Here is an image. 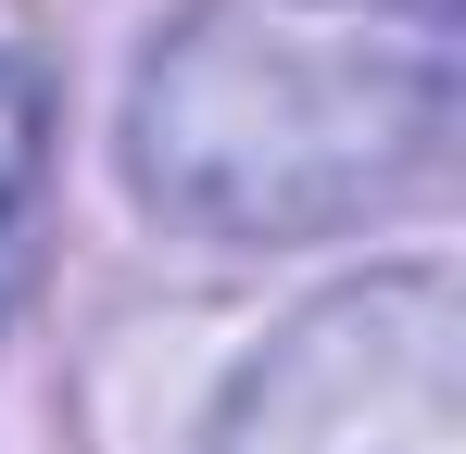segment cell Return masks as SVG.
<instances>
[{
	"label": "cell",
	"instance_id": "1",
	"mask_svg": "<svg viewBox=\"0 0 466 454\" xmlns=\"http://www.w3.org/2000/svg\"><path fill=\"white\" fill-rule=\"evenodd\" d=\"M454 139L429 0H202L139 76V190L202 240H328Z\"/></svg>",
	"mask_w": 466,
	"mask_h": 454
},
{
	"label": "cell",
	"instance_id": "2",
	"mask_svg": "<svg viewBox=\"0 0 466 454\" xmlns=\"http://www.w3.org/2000/svg\"><path fill=\"white\" fill-rule=\"evenodd\" d=\"M215 454H466V303L441 265H403L315 303L239 378Z\"/></svg>",
	"mask_w": 466,
	"mask_h": 454
},
{
	"label": "cell",
	"instance_id": "3",
	"mask_svg": "<svg viewBox=\"0 0 466 454\" xmlns=\"http://www.w3.org/2000/svg\"><path fill=\"white\" fill-rule=\"evenodd\" d=\"M25 190H38V76L0 64V227H13Z\"/></svg>",
	"mask_w": 466,
	"mask_h": 454
}]
</instances>
